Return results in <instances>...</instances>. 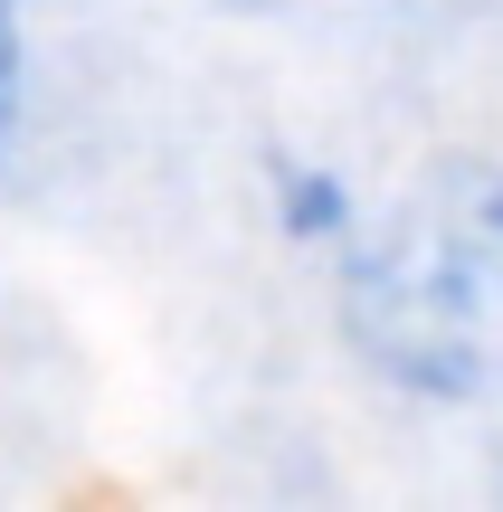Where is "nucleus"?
Segmentation results:
<instances>
[{
	"label": "nucleus",
	"instance_id": "1",
	"mask_svg": "<svg viewBox=\"0 0 503 512\" xmlns=\"http://www.w3.org/2000/svg\"><path fill=\"white\" fill-rule=\"evenodd\" d=\"M285 228L295 238H352V190L333 171H285Z\"/></svg>",
	"mask_w": 503,
	"mask_h": 512
},
{
	"label": "nucleus",
	"instance_id": "2",
	"mask_svg": "<svg viewBox=\"0 0 503 512\" xmlns=\"http://www.w3.org/2000/svg\"><path fill=\"white\" fill-rule=\"evenodd\" d=\"M19 114H29V38H19V10L0 0V162L19 143Z\"/></svg>",
	"mask_w": 503,
	"mask_h": 512
}]
</instances>
